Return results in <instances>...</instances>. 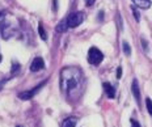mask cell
<instances>
[{"instance_id":"6da1fadb","label":"cell","mask_w":152,"mask_h":127,"mask_svg":"<svg viewBox=\"0 0 152 127\" xmlns=\"http://www.w3.org/2000/svg\"><path fill=\"white\" fill-rule=\"evenodd\" d=\"M61 89L69 98L77 97L83 91V72L79 67L69 66L61 71Z\"/></svg>"},{"instance_id":"7a4b0ae2","label":"cell","mask_w":152,"mask_h":127,"mask_svg":"<svg viewBox=\"0 0 152 127\" xmlns=\"http://www.w3.org/2000/svg\"><path fill=\"white\" fill-rule=\"evenodd\" d=\"M104 60V54L97 47H91L88 51V62L93 66H99Z\"/></svg>"},{"instance_id":"3957f363","label":"cell","mask_w":152,"mask_h":127,"mask_svg":"<svg viewBox=\"0 0 152 127\" xmlns=\"http://www.w3.org/2000/svg\"><path fill=\"white\" fill-rule=\"evenodd\" d=\"M83 21H84V13H83V12H80V11L72 12V13L67 17V24H68L69 28L79 26V25L83 23Z\"/></svg>"},{"instance_id":"277c9868","label":"cell","mask_w":152,"mask_h":127,"mask_svg":"<svg viewBox=\"0 0 152 127\" xmlns=\"http://www.w3.org/2000/svg\"><path fill=\"white\" fill-rule=\"evenodd\" d=\"M46 84V81H43L42 84H38L36 88H34V89H30V91H25V92H21L20 94H18V97L21 98V100H30L31 97H34V94L37 93L38 91L41 89V88L43 87V85Z\"/></svg>"},{"instance_id":"5b68a950","label":"cell","mask_w":152,"mask_h":127,"mask_svg":"<svg viewBox=\"0 0 152 127\" xmlns=\"http://www.w3.org/2000/svg\"><path fill=\"white\" fill-rule=\"evenodd\" d=\"M0 30H1V37L4 38V39H8V38L12 36V25L9 23H7V21L1 23V25H0Z\"/></svg>"},{"instance_id":"8992f818","label":"cell","mask_w":152,"mask_h":127,"mask_svg":"<svg viewBox=\"0 0 152 127\" xmlns=\"http://www.w3.org/2000/svg\"><path fill=\"white\" fill-rule=\"evenodd\" d=\"M43 67H45V62H43V59L42 58H39V56H37L36 59L31 62V64H30V71L31 72H38V71H41Z\"/></svg>"},{"instance_id":"52a82bcc","label":"cell","mask_w":152,"mask_h":127,"mask_svg":"<svg viewBox=\"0 0 152 127\" xmlns=\"http://www.w3.org/2000/svg\"><path fill=\"white\" fill-rule=\"evenodd\" d=\"M102 87H104V91H105L106 96L109 98H114V97H115V88H114L110 82H104Z\"/></svg>"},{"instance_id":"ba28073f","label":"cell","mask_w":152,"mask_h":127,"mask_svg":"<svg viewBox=\"0 0 152 127\" xmlns=\"http://www.w3.org/2000/svg\"><path fill=\"white\" fill-rule=\"evenodd\" d=\"M131 91H132V94H134L135 100H137V102H140V91H139V85H138V80H137V79H134V80H132Z\"/></svg>"},{"instance_id":"9c48e42d","label":"cell","mask_w":152,"mask_h":127,"mask_svg":"<svg viewBox=\"0 0 152 127\" xmlns=\"http://www.w3.org/2000/svg\"><path fill=\"white\" fill-rule=\"evenodd\" d=\"M132 1H134V4L137 7L142 9H148L151 7V0H132Z\"/></svg>"},{"instance_id":"30bf717a","label":"cell","mask_w":152,"mask_h":127,"mask_svg":"<svg viewBox=\"0 0 152 127\" xmlns=\"http://www.w3.org/2000/svg\"><path fill=\"white\" fill-rule=\"evenodd\" d=\"M76 123H77V119L75 117H68L63 120L62 127H76Z\"/></svg>"},{"instance_id":"8fae6325","label":"cell","mask_w":152,"mask_h":127,"mask_svg":"<svg viewBox=\"0 0 152 127\" xmlns=\"http://www.w3.org/2000/svg\"><path fill=\"white\" fill-rule=\"evenodd\" d=\"M68 24H67V18L66 20H62L61 23L58 24V26H56V31H59V33H64L66 30L68 29Z\"/></svg>"},{"instance_id":"7c38bea8","label":"cell","mask_w":152,"mask_h":127,"mask_svg":"<svg viewBox=\"0 0 152 127\" xmlns=\"http://www.w3.org/2000/svg\"><path fill=\"white\" fill-rule=\"evenodd\" d=\"M122 47H123V53H125L126 55H130V54H131V47H130V45L126 42V41L122 42Z\"/></svg>"},{"instance_id":"4fadbf2b","label":"cell","mask_w":152,"mask_h":127,"mask_svg":"<svg viewBox=\"0 0 152 127\" xmlns=\"http://www.w3.org/2000/svg\"><path fill=\"white\" fill-rule=\"evenodd\" d=\"M38 31H39V37L42 38L43 41H46V39H47V36H46V33H45V29H43L42 24L38 25Z\"/></svg>"},{"instance_id":"5bb4252c","label":"cell","mask_w":152,"mask_h":127,"mask_svg":"<svg viewBox=\"0 0 152 127\" xmlns=\"http://www.w3.org/2000/svg\"><path fill=\"white\" fill-rule=\"evenodd\" d=\"M145 106H147V110H148V113H150V115L152 117V100L150 97L145 98Z\"/></svg>"},{"instance_id":"9a60e30c","label":"cell","mask_w":152,"mask_h":127,"mask_svg":"<svg viewBox=\"0 0 152 127\" xmlns=\"http://www.w3.org/2000/svg\"><path fill=\"white\" fill-rule=\"evenodd\" d=\"M132 13H134V17H135V20H137V21H139V20H140V15L138 13V11H137V9H135L134 7H132Z\"/></svg>"},{"instance_id":"2e32d148","label":"cell","mask_w":152,"mask_h":127,"mask_svg":"<svg viewBox=\"0 0 152 127\" xmlns=\"http://www.w3.org/2000/svg\"><path fill=\"white\" fill-rule=\"evenodd\" d=\"M130 122H131V127H140V125H139V122H137L135 119H131Z\"/></svg>"},{"instance_id":"e0dca14e","label":"cell","mask_w":152,"mask_h":127,"mask_svg":"<svg viewBox=\"0 0 152 127\" xmlns=\"http://www.w3.org/2000/svg\"><path fill=\"white\" fill-rule=\"evenodd\" d=\"M117 77H118V79L122 77V68H121V67L117 68Z\"/></svg>"},{"instance_id":"ac0fdd59","label":"cell","mask_w":152,"mask_h":127,"mask_svg":"<svg viewBox=\"0 0 152 127\" xmlns=\"http://www.w3.org/2000/svg\"><path fill=\"white\" fill-rule=\"evenodd\" d=\"M94 1H96V0H85V4H87L88 7H91V5L94 4Z\"/></svg>"},{"instance_id":"d6986e66","label":"cell","mask_w":152,"mask_h":127,"mask_svg":"<svg viewBox=\"0 0 152 127\" xmlns=\"http://www.w3.org/2000/svg\"><path fill=\"white\" fill-rule=\"evenodd\" d=\"M18 67H20V66H18V63L15 62V63H13V71H12V74H15V72L18 69Z\"/></svg>"},{"instance_id":"ffe728a7","label":"cell","mask_w":152,"mask_h":127,"mask_svg":"<svg viewBox=\"0 0 152 127\" xmlns=\"http://www.w3.org/2000/svg\"><path fill=\"white\" fill-rule=\"evenodd\" d=\"M142 45H143L144 50H145V51H147V42H145V39H144V38H142Z\"/></svg>"},{"instance_id":"44dd1931","label":"cell","mask_w":152,"mask_h":127,"mask_svg":"<svg viewBox=\"0 0 152 127\" xmlns=\"http://www.w3.org/2000/svg\"><path fill=\"white\" fill-rule=\"evenodd\" d=\"M0 62H1V55H0Z\"/></svg>"},{"instance_id":"7402d4cb","label":"cell","mask_w":152,"mask_h":127,"mask_svg":"<svg viewBox=\"0 0 152 127\" xmlns=\"http://www.w3.org/2000/svg\"><path fill=\"white\" fill-rule=\"evenodd\" d=\"M17 127H21V126H17Z\"/></svg>"}]
</instances>
